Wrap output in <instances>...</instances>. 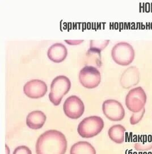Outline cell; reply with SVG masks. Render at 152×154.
<instances>
[{
	"instance_id": "cell-1",
	"label": "cell",
	"mask_w": 152,
	"mask_h": 154,
	"mask_svg": "<svg viewBox=\"0 0 152 154\" xmlns=\"http://www.w3.org/2000/svg\"><path fill=\"white\" fill-rule=\"evenodd\" d=\"M35 149L36 154H65L67 149L66 137L56 130L46 131L38 139Z\"/></svg>"
},
{
	"instance_id": "cell-2",
	"label": "cell",
	"mask_w": 152,
	"mask_h": 154,
	"mask_svg": "<svg viewBox=\"0 0 152 154\" xmlns=\"http://www.w3.org/2000/svg\"><path fill=\"white\" fill-rule=\"evenodd\" d=\"M103 128V119L99 116H93L84 118L79 123L77 131L82 138H90L100 133Z\"/></svg>"
},
{
	"instance_id": "cell-3",
	"label": "cell",
	"mask_w": 152,
	"mask_h": 154,
	"mask_svg": "<svg viewBox=\"0 0 152 154\" xmlns=\"http://www.w3.org/2000/svg\"><path fill=\"white\" fill-rule=\"evenodd\" d=\"M71 88V82L69 78L62 75L55 77L51 82V91L49 94L51 103L55 106L59 105Z\"/></svg>"
},
{
	"instance_id": "cell-4",
	"label": "cell",
	"mask_w": 152,
	"mask_h": 154,
	"mask_svg": "<svg viewBox=\"0 0 152 154\" xmlns=\"http://www.w3.org/2000/svg\"><path fill=\"white\" fill-rule=\"evenodd\" d=\"M111 57L114 62L117 64L126 66L129 65L133 61L135 52L129 43L122 42L113 47Z\"/></svg>"
},
{
	"instance_id": "cell-5",
	"label": "cell",
	"mask_w": 152,
	"mask_h": 154,
	"mask_svg": "<svg viewBox=\"0 0 152 154\" xmlns=\"http://www.w3.org/2000/svg\"><path fill=\"white\" fill-rule=\"evenodd\" d=\"M146 93L141 87L135 88L129 91L126 98V105L133 113L141 111L147 103Z\"/></svg>"
},
{
	"instance_id": "cell-6",
	"label": "cell",
	"mask_w": 152,
	"mask_h": 154,
	"mask_svg": "<svg viewBox=\"0 0 152 154\" xmlns=\"http://www.w3.org/2000/svg\"><path fill=\"white\" fill-rule=\"evenodd\" d=\"M79 80L82 86L88 89L97 87L101 82V75L96 67L87 66L79 73Z\"/></svg>"
},
{
	"instance_id": "cell-7",
	"label": "cell",
	"mask_w": 152,
	"mask_h": 154,
	"mask_svg": "<svg viewBox=\"0 0 152 154\" xmlns=\"http://www.w3.org/2000/svg\"><path fill=\"white\" fill-rule=\"evenodd\" d=\"M105 116L112 121H122L125 117V110L122 103L115 100H107L102 105Z\"/></svg>"
},
{
	"instance_id": "cell-8",
	"label": "cell",
	"mask_w": 152,
	"mask_h": 154,
	"mask_svg": "<svg viewBox=\"0 0 152 154\" xmlns=\"http://www.w3.org/2000/svg\"><path fill=\"white\" fill-rule=\"evenodd\" d=\"M63 110L68 118L74 119L82 116L85 111V106L81 98L73 95L66 98L63 105Z\"/></svg>"
},
{
	"instance_id": "cell-9",
	"label": "cell",
	"mask_w": 152,
	"mask_h": 154,
	"mask_svg": "<svg viewBox=\"0 0 152 154\" xmlns=\"http://www.w3.org/2000/svg\"><path fill=\"white\" fill-rule=\"evenodd\" d=\"M26 95L34 99L43 97L47 92L46 82L39 79L32 80L26 82L23 87Z\"/></svg>"
},
{
	"instance_id": "cell-10",
	"label": "cell",
	"mask_w": 152,
	"mask_h": 154,
	"mask_svg": "<svg viewBox=\"0 0 152 154\" xmlns=\"http://www.w3.org/2000/svg\"><path fill=\"white\" fill-rule=\"evenodd\" d=\"M140 72L136 67H129L123 73L120 78V84L122 87L129 89L139 82Z\"/></svg>"
},
{
	"instance_id": "cell-11",
	"label": "cell",
	"mask_w": 152,
	"mask_h": 154,
	"mask_svg": "<svg viewBox=\"0 0 152 154\" xmlns=\"http://www.w3.org/2000/svg\"><path fill=\"white\" fill-rule=\"evenodd\" d=\"M68 55L66 47L60 43L52 45L47 52V56L51 61L55 63H60L64 61Z\"/></svg>"
},
{
	"instance_id": "cell-12",
	"label": "cell",
	"mask_w": 152,
	"mask_h": 154,
	"mask_svg": "<svg viewBox=\"0 0 152 154\" xmlns=\"http://www.w3.org/2000/svg\"><path fill=\"white\" fill-rule=\"evenodd\" d=\"M46 119V116L43 112L40 110L33 111L27 115L26 125L31 129L38 130L43 126Z\"/></svg>"
},
{
	"instance_id": "cell-13",
	"label": "cell",
	"mask_w": 152,
	"mask_h": 154,
	"mask_svg": "<svg viewBox=\"0 0 152 154\" xmlns=\"http://www.w3.org/2000/svg\"><path fill=\"white\" fill-rule=\"evenodd\" d=\"M70 154H96V150L90 143L80 141L71 146Z\"/></svg>"
},
{
	"instance_id": "cell-14",
	"label": "cell",
	"mask_w": 152,
	"mask_h": 154,
	"mask_svg": "<svg viewBox=\"0 0 152 154\" xmlns=\"http://www.w3.org/2000/svg\"><path fill=\"white\" fill-rule=\"evenodd\" d=\"M126 131V129L123 126L117 124L109 128L108 134L109 138L113 142L116 143L121 144L124 141V133Z\"/></svg>"
},
{
	"instance_id": "cell-15",
	"label": "cell",
	"mask_w": 152,
	"mask_h": 154,
	"mask_svg": "<svg viewBox=\"0 0 152 154\" xmlns=\"http://www.w3.org/2000/svg\"><path fill=\"white\" fill-rule=\"evenodd\" d=\"M110 42L109 40L105 41H90V49L88 51L90 52L100 54V52L107 46Z\"/></svg>"
},
{
	"instance_id": "cell-16",
	"label": "cell",
	"mask_w": 152,
	"mask_h": 154,
	"mask_svg": "<svg viewBox=\"0 0 152 154\" xmlns=\"http://www.w3.org/2000/svg\"><path fill=\"white\" fill-rule=\"evenodd\" d=\"M145 113V109L143 108L142 110L137 113H133L130 118V123L132 125H136L142 119L144 114Z\"/></svg>"
},
{
	"instance_id": "cell-17",
	"label": "cell",
	"mask_w": 152,
	"mask_h": 154,
	"mask_svg": "<svg viewBox=\"0 0 152 154\" xmlns=\"http://www.w3.org/2000/svg\"><path fill=\"white\" fill-rule=\"evenodd\" d=\"M135 149L138 151H147L152 149V142L136 143L135 144Z\"/></svg>"
},
{
	"instance_id": "cell-18",
	"label": "cell",
	"mask_w": 152,
	"mask_h": 154,
	"mask_svg": "<svg viewBox=\"0 0 152 154\" xmlns=\"http://www.w3.org/2000/svg\"><path fill=\"white\" fill-rule=\"evenodd\" d=\"M13 154H32V152L28 147L26 146H20L14 149Z\"/></svg>"
},
{
	"instance_id": "cell-19",
	"label": "cell",
	"mask_w": 152,
	"mask_h": 154,
	"mask_svg": "<svg viewBox=\"0 0 152 154\" xmlns=\"http://www.w3.org/2000/svg\"><path fill=\"white\" fill-rule=\"evenodd\" d=\"M83 42L82 40L81 41H69V40H65V42H66L67 43L69 44V45H77L78 44H80Z\"/></svg>"
}]
</instances>
